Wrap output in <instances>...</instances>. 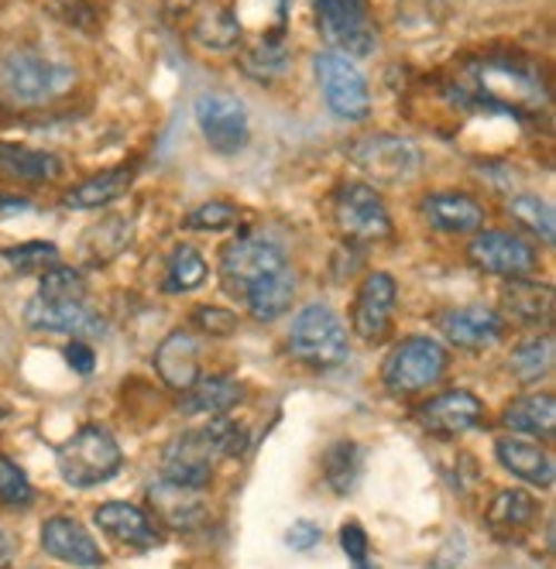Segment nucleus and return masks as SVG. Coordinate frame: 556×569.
Returning a JSON list of instances; mask_svg holds the SVG:
<instances>
[{
	"label": "nucleus",
	"mask_w": 556,
	"mask_h": 569,
	"mask_svg": "<svg viewBox=\"0 0 556 569\" xmlns=\"http://www.w3.org/2000/svg\"><path fill=\"white\" fill-rule=\"evenodd\" d=\"M76 87V69L38 49H11L0 56V97L14 107H49Z\"/></svg>",
	"instance_id": "nucleus-1"
},
{
	"label": "nucleus",
	"mask_w": 556,
	"mask_h": 569,
	"mask_svg": "<svg viewBox=\"0 0 556 569\" xmlns=\"http://www.w3.org/2000/svg\"><path fill=\"white\" fill-rule=\"evenodd\" d=\"M289 353L302 363V368H312V371L340 368V363L347 360V353H350L347 327L330 306L312 302L292 319Z\"/></svg>",
	"instance_id": "nucleus-2"
},
{
	"label": "nucleus",
	"mask_w": 556,
	"mask_h": 569,
	"mask_svg": "<svg viewBox=\"0 0 556 569\" xmlns=\"http://www.w3.org/2000/svg\"><path fill=\"white\" fill-rule=\"evenodd\" d=\"M56 463L66 483L97 487V483H107L125 467V453L103 426H83L59 446Z\"/></svg>",
	"instance_id": "nucleus-3"
},
{
	"label": "nucleus",
	"mask_w": 556,
	"mask_h": 569,
	"mask_svg": "<svg viewBox=\"0 0 556 569\" xmlns=\"http://www.w3.org/2000/svg\"><path fill=\"white\" fill-rule=\"evenodd\" d=\"M347 158L365 176H371L375 182H385V186L409 182L423 169V154H419L416 141H409L403 134H385V131L354 138L347 144Z\"/></svg>",
	"instance_id": "nucleus-4"
},
{
	"label": "nucleus",
	"mask_w": 556,
	"mask_h": 569,
	"mask_svg": "<svg viewBox=\"0 0 556 569\" xmlns=\"http://www.w3.org/2000/svg\"><path fill=\"white\" fill-rule=\"evenodd\" d=\"M447 350L440 340L409 337L385 360V388L391 395H419L447 375Z\"/></svg>",
	"instance_id": "nucleus-5"
},
{
	"label": "nucleus",
	"mask_w": 556,
	"mask_h": 569,
	"mask_svg": "<svg viewBox=\"0 0 556 569\" xmlns=\"http://www.w3.org/2000/svg\"><path fill=\"white\" fill-rule=\"evenodd\" d=\"M316 28H320L330 52L347 59L371 56L378 46L375 24L368 18V0H312Z\"/></svg>",
	"instance_id": "nucleus-6"
},
{
	"label": "nucleus",
	"mask_w": 556,
	"mask_h": 569,
	"mask_svg": "<svg viewBox=\"0 0 556 569\" xmlns=\"http://www.w3.org/2000/svg\"><path fill=\"white\" fill-rule=\"evenodd\" d=\"M286 268V251L265 233H241L220 251V281L230 296H248L255 281Z\"/></svg>",
	"instance_id": "nucleus-7"
},
{
	"label": "nucleus",
	"mask_w": 556,
	"mask_h": 569,
	"mask_svg": "<svg viewBox=\"0 0 556 569\" xmlns=\"http://www.w3.org/2000/svg\"><path fill=\"white\" fill-rule=\"evenodd\" d=\"M312 69H316V79H320V93H324L327 107L340 120H368V113H371L368 79L354 66V59L327 49L312 59Z\"/></svg>",
	"instance_id": "nucleus-8"
},
{
	"label": "nucleus",
	"mask_w": 556,
	"mask_h": 569,
	"mask_svg": "<svg viewBox=\"0 0 556 569\" xmlns=\"http://www.w3.org/2000/svg\"><path fill=\"white\" fill-rule=\"evenodd\" d=\"M334 223L350 243H375L391 237V217L368 182H347L334 196Z\"/></svg>",
	"instance_id": "nucleus-9"
},
{
	"label": "nucleus",
	"mask_w": 556,
	"mask_h": 569,
	"mask_svg": "<svg viewBox=\"0 0 556 569\" xmlns=\"http://www.w3.org/2000/svg\"><path fill=\"white\" fill-rule=\"evenodd\" d=\"M192 117L196 128H200L203 141L217 151V154H237L245 151L248 138H251V120H248V107L220 90L200 93L192 103Z\"/></svg>",
	"instance_id": "nucleus-10"
},
{
	"label": "nucleus",
	"mask_w": 556,
	"mask_h": 569,
	"mask_svg": "<svg viewBox=\"0 0 556 569\" xmlns=\"http://www.w3.org/2000/svg\"><path fill=\"white\" fill-rule=\"evenodd\" d=\"M217 460H220V453L214 450L210 436L203 429H189V432L176 436L172 442H166L162 480L189 487V491H203V487H210Z\"/></svg>",
	"instance_id": "nucleus-11"
},
{
	"label": "nucleus",
	"mask_w": 556,
	"mask_h": 569,
	"mask_svg": "<svg viewBox=\"0 0 556 569\" xmlns=\"http://www.w3.org/2000/svg\"><path fill=\"white\" fill-rule=\"evenodd\" d=\"M467 258L481 271L502 278H526L539 264L533 243L512 230H481L467 243Z\"/></svg>",
	"instance_id": "nucleus-12"
},
{
	"label": "nucleus",
	"mask_w": 556,
	"mask_h": 569,
	"mask_svg": "<svg viewBox=\"0 0 556 569\" xmlns=\"http://www.w3.org/2000/svg\"><path fill=\"white\" fill-rule=\"evenodd\" d=\"M24 322L42 333H66L76 340H90L103 333V319L87 306V299H46L34 296L24 306Z\"/></svg>",
	"instance_id": "nucleus-13"
},
{
	"label": "nucleus",
	"mask_w": 556,
	"mask_h": 569,
	"mask_svg": "<svg viewBox=\"0 0 556 569\" xmlns=\"http://www.w3.org/2000/svg\"><path fill=\"white\" fill-rule=\"evenodd\" d=\"M395 299H399V289H395V278L388 271H371L365 278L361 292L354 299V312H350L357 340H365V343L385 340V333L391 327Z\"/></svg>",
	"instance_id": "nucleus-14"
},
{
	"label": "nucleus",
	"mask_w": 556,
	"mask_h": 569,
	"mask_svg": "<svg viewBox=\"0 0 556 569\" xmlns=\"http://www.w3.org/2000/svg\"><path fill=\"white\" fill-rule=\"evenodd\" d=\"M416 419L433 436H460V432H470L481 426L485 405L470 391H444V395L429 398L416 412Z\"/></svg>",
	"instance_id": "nucleus-15"
},
{
	"label": "nucleus",
	"mask_w": 556,
	"mask_h": 569,
	"mask_svg": "<svg viewBox=\"0 0 556 569\" xmlns=\"http://www.w3.org/2000/svg\"><path fill=\"white\" fill-rule=\"evenodd\" d=\"M42 549L52 559L79 566V569H97L107 559L87 528L79 525L76 518H66V515H52V518L42 521Z\"/></svg>",
	"instance_id": "nucleus-16"
},
{
	"label": "nucleus",
	"mask_w": 556,
	"mask_h": 569,
	"mask_svg": "<svg viewBox=\"0 0 556 569\" xmlns=\"http://www.w3.org/2000/svg\"><path fill=\"white\" fill-rule=\"evenodd\" d=\"M505 322L485 306H460L440 316V333L460 350H488L502 340Z\"/></svg>",
	"instance_id": "nucleus-17"
},
{
	"label": "nucleus",
	"mask_w": 556,
	"mask_h": 569,
	"mask_svg": "<svg viewBox=\"0 0 556 569\" xmlns=\"http://www.w3.org/2000/svg\"><path fill=\"white\" fill-rule=\"evenodd\" d=\"M93 521L100 532H107L113 542L121 546H131V549H151L162 542L158 536V525L138 508V505H128V501H107L93 511Z\"/></svg>",
	"instance_id": "nucleus-18"
},
{
	"label": "nucleus",
	"mask_w": 556,
	"mask_h": 569,
	"mask_svg": "<svg viewBox=\"0 0 556 569\" xmlns=\"http://www.w3.org/2000/svg\"><path fill=\"white\" fill-rule=\"evenodd\" d=\"M419 213L440 233H474L485 227V207L464 192H429L423 196Z\"/></svg>",
	"instance_id": "nucleus-19"
},
{
	"label": "nucleus",
	"mask_w": 556,
	"mask_h": 569,
	"mask_svg": "<svg viewBox=\"0 0 556 569\" xmlns=\"http://www.w3.org/2000/svg\"><path fill=\"white\" fill-rule=\"evenodd\" d=\"M155 371L172 391H186L200 381V340L186 330L169 333L155 350Z\"/></svg>",
	"instance_id": "nucleus-20"
},
{
	"label": "nucleus",
	"mask_w": 556,
	"mask_h": 569,
	"mask_svg": "<svg viewBox=\"0 0 556 569\" xmlns=\"http://www.w3.org/2000/svg\"><path fill=\"white\" fill-rule=\"evenodd\" d=\"M495 457L498 463L526 483H536V487H549L553 483V460L549 453L536 439H526V436H502L495 442Z\"/></svg>",
	"instance_id": "nucleus-21"
},
{
	"label": "nucleus",
	"mask_w": 556,
	"mask_h": 569,
	"mask_svg": "<svg viewBox=\"0 0 556 569\" xmlns=\"http://www.w3.org/2000/svg\"><path fill=\"white\" fill-rule=\"evenodd\" d=\"M148 498H151V508L158 511L169 528L176 532H186V528H196L207 521V505L200 498V491H189V487H179V483H169L158 477L151 487H148Z\"/></svg>",
	"instance_id": "nucleus-22"
},
{
	"label": "nucleus",
	"mask_w": 556,
	"mask_h": 569,
	"mask_svg": "<svg viewBox=\"0 0 556 569\" xmlns=\"http://www.w3.org/2000/svg\"><path fill=\"white\" fill-rule=\"evenodd\" d=\"M502 309L519 327H546L553 319V289L526 278H508L502 292Z\"/></svg>",
	"instance_id": "nucleus-23"
},
{
	"label": "nucleus",
	"mask_w": 556,
	"mask_h": 569,
	"mask_svg": "<svg viewBox=\"0 0 556 569\" xmlns=\"http://www.w3.org/2000/svg\"><path fill=\"white\" fill-rule=\"evenodd\" d=\"M0 176L14 182H56L62 176V158L42 148L0 141Z\"/></svg>",
	"instance_id": "nucleus-24"
},
{
	"label": "nucleus",
	"mask_w": 556,
	"mask_h": 569,
	"mask_svg": "<svg viewBox=\"0 0 556 569\" xmlns=\"http://www.w3.org/2000/svg\"><path fill=\"white\" fill-rule=\"evenodd\" d=\"M502 422L512 436L526 439H546L556 429V401L553 395H526L515 398L508 409L502 412Z\"/></svg>",
	"instance_id": "nucleus-25"
},
{
	"label": "nucleus",
	"mask_w": 556,
	"mask_h": 569,
	"mask_svg": "<svg viewBox=\"0 0 556 569\" xmlns=\"http://www.w3.org/2000/svg\"><path fill=\"white\" fill-rule=\"evenodd\" d=\"M292 299H296V271L289 264L278 268L275 274H268L261 281H255L245 296V302L258 322H275L278 316L292 309Z\"/></svg>",
	"instance_id": "nucleus-26"
},
{
	"label": "nucleus",
	"mask_w": 556,
	"mask_h": 569,
	"mask_svg": "<svg viewBox=\"0 0 556 569\" xmlns=\"http://www.w3.org/2000/svg\"><path fill=\"white\" fill-rule=\"evenodd\" d=\"M241 381H234V378H200L192 388H186L182 391V398H179V409L186 412V416H207V419H214V416H224V412H230L237 401H241Z\"/></svg>",
	"instance_id": "nucleus-27"
},
{
	"label": "nucleus",
	"mask_w": 556,
	"mask_h": 569,
	"mask_svg": "<svg viewBox=\"0 0 556 569\" xmlns=\"http://www.w3.org/2000/svg\"><path fill=\"white\" fill-rule=\"evenodd\" d=\"M131 169H103L90 179H83L79 186H72L66 196H62V207L66 210H100L107 202L121 199L131 186Z\"/></svg>",
	"instance_id": "nucleus-28"
},
{
	"label": "nucleus",
	"mask_w": 556,
	"mask_h": 569,
	"mask_svg": "<svg viewBox=\"0 0 556 569\" xmlns=\"http://www.w3.org/2000/svg\"><path fill=\"white\" fill-rule=\"evenodd\" d=\"M189 34H192L196 46L214 49V52H227V49H234L237 42H241V21H237L234 11L210 4V8H203L200 14L192 18Z\"/></svg>",
	"instance_id": "nucleus-29"
},
{
	"label": "nucleus",
	"mask_w": 556,
	"mask_h": 569,
	"mask_svg": "<svg viewBox=\"0 0 556 569\" xmlns=\"http://www.w3.org/2000/svg\"><path fill=\"white\" fill-rule=\"evenodd\" d=\"M241 69L255 83H275L278 76L289 72V49L282 34H258V42L241 52Z\"/></svg>",
	"instance_id": "nucleus-30"
},
{
	"label": "nucleus",
	"mask_w": 556,
	"mask_h": 569,
	"mask_svg": "<svg viewBox=\"0 0 556 569\" xmlns=\"http://www.w3.org/2000/svg\"><path fill=\"white\" fill-rule=\"evenodd\" d=\"M539 505L529 491H519V487H508V491H498L488 505V525L495 528L498 536H508V532H519L526 528L533 518H536Z\"/></svg>",
	"instance_id": "nucleus-31"
},
{
	"label": "nucleus",
	"mask_w": 556,
	"mask_h": 569,
	"mask_svg": "<svg viewBox=\"0 0 556 569\" xmlns=\"http://www.w3.org/2000/svg\"><path fill=\"white\" fill-rule=\"evenodd\" d=\"M553 337L543 333V337H529L523 340L519 347L512 350L508 357V371L515 381H523V385H539L549 371H553Z\"/></svg>",
	"instance_id": "nucleus-32"
},
{
	"label": "nucleus",
	"mask_w": 556,
	"mask_h": 569,
	"mask_svg": "<svg viewBox=\"0 0 556 569\" xmlns=\"http://www.w3.org/2000/svg\"><path fill=\"white\" fill-rule=\"evenodd\" d=\"M361 446L354 439H337L330 450L324 453V477L330 483V491L347 498L354 487H357V477H361Z\"/></svg>",
	"instance_id": "nucleus-33"
},
{
	"label": "nucleus",
	"mask_w": 556,
	"mask_h": 569,
	"mask_svg": "<svg viewBox=\"0 0 556 569\" xmlns=\"http://www.w3.org/2000/svg\"><path fill=\"white\" fill-rule=\"evenodd\" d=\"M207 281V261L203 254L189 248V243H179L169 258V268H166V278H162V292L166 296H182V292H192L200 289Z\"/></svg>",
	"instance_id": "nucleus-34"
},
{
	"label": "nucleus",
	"mask_w": 556,
	"mask_h": 569,
	"mask_svg": "<svg viewBox=\"0 0 556 569\" xmlns=\"http://www.w3.org/2000/svg\"><path fill=\"white\" fill-rule=\"evenodd\" d=\"M508 213L519 220L526 230H533L536 237L543 240H553L556 237V217H553V207L539 196H512L508 199Z\"/></svg>",
	"instance_id": "nucleus-35"
},
{
	"label": "nucleus",
	"mask_w": 556,
	"mask_h": 569,
	"mask_svg": "<svg viewBox=\"0 0 556 569\" xmlns=\"http://www.w3.org/2000/svg\"><path fill=\"white\" fill-rule=\"evenodd\" d=\"M237 220H241V210L237 207H230V202H224V199H207L196 210L186 213L182 227L196 230V233H220V230L237 227Z\"/></svg>",
	"instance_id": "nucleus-36"
},
{
	"label": "nucleus",
	"mask_w": 556,
	"mask_h": 569,
	"mask_svg": "<svg viewBox=\"0 0 556 569\" xmlns=\"http://www.w3.org/2000/svg\"><path fill=\"white\" fill-rule=\"evenodd\" d=\"M131 240V223L125 217H107L100 227L90 230L87 248L93 251L97 261H110L113 254H121V248Z\"/></svg>",
	"instance_id": "nucleus-37"
},
{
	"label": "nucleus",
	"mask_w": 556,
	"mask_h": 569,
	"mask_svg": "<svg viewBox=\"0 0 556 569\" xmlns=\"http://www.w3.org/2000/svg\"><path fill=\"white\" fill-rule=\"evenodd\" d=\"M0 258L18 271H46V268L59 264V248L46 240H28V243H18V248L0 251Z\"/></svg>",
	"instance_id": "nucleus-38"
},
{
	"label": "nucleus",
	"mask_w": 556,
	"mask_h": 569,
	"mask_svg": "<svg viewBox=\"0 0 556 569\" xmlns=\"http://www.w3.org/2000/svg\"><path fill=\"white\" fill-rule=\"evenodd\" d=\"M38 296H46V299H87L83 274L66 268V264H52L42 271V289H38Z\"/></svg>",
	"instance_id": "nucleus-39"
},
{
	"label": "nucleus",
	"mask_w": 556,
	"mask_h": 569,
	"mask_svg": "<svg viewBox=\"0 0 556 569\" xmlns=\"http://www.w3.org/2000/svg\"><path fill=\"white\" fill-rule=\"evenodd\" d=\"M31 501H34V491H31V480L24 477V470L14 460L0 457V505L28 508Z\"/></svg>",
	"instance_id": "nucleus-40"
},
{
	"label": "nucleus",
	"mask_w": 556,
	"mask_h": 569,
	"mask_svg": "<svg viewBox=\"0 0 556 569\" xmlns=\"http://www.w3.org/2000/svg\"><path fill=\"white\" fill-rule=\"evenodd\" d=\"M203 432L210 436L214 450H217L220 457H241V453L248 450V432H245V426H237L234 419L214 416V422H207Z\"/></svg>",
	"instance_id": "nucleus-41"
},
{
	"label": "nucleus",
	"mask_w": 556,
	"mask_h": 569,
	"mask_svg": "<svg viewBox=\"0 0 556 569\" xmlns=\"http://www.w3.org/2000/svg\"><path fill=\"white\" fill-rule=\"evenodd\" d=\"M52 14H59L66 24H72L79 31H97V24H100L93 0H52Z\"/></svg>",
	"instance_id": "nucleus-42"
},
{
	"label": "nucleus",
	"mask_w": 556,
	"mask_h": 569,
	"mask_svg": "<svg viewBox=\"0 0 556 569\" xmlns=\"http://www.w3.org/2000/svg\"><path fill=\"white\" fill-rule=\"evenodd\" d=\"M192 322H196V330L207 333V337H230V333H237V316L220 309V306L192 309Z\"/></svg>",
	"instance_id": "nucleus-43"
},
{
	"label": "nucleus",
	"mask_w": 556,
	"mask_h": 569,
	"mask_svg": "<svg viewBox=\"0 0 556 569\" xmlns=\"http://www.w3.org/2000/svg\"><path fill=\"white\" fill-rule=\"evenodd\" d=\"M340 549L354 562H365L368 559V532L361 528V521H344L340 525Z\"/></svg>",
	"instance_id": "nucleus-44"
},
{
	"label": "nucleus",
	"mask_w": 556,
	"mask_h": 569,
	"mask_svg": "<svg viewBox=\"0 0 556 569\" xmlns=\"http://www.w3.org/2000/svg\"><path fill=\"white\" fill-rule=\"evenodd\" d=\"M286 542H289L292 549L306 552V549H312V546H320V542H324V528L316 525V521H306V518H302V521H292Z\"/></svg>",
	"instance_id": "nucleus-45"
},
{
	"label": "nucleus",
	"mask_w": 556,
	"mask_h": 569,
	"mask_svg": "<svg viewBox=\"0 0 556 569\" xmlns=\"http://www.w3.org/2000/svg\"><path fill=\"white\" fill-rule=\"evenodd\" d=\"M66 360H69V368L76 371V375H93V363H97V357H93V347L90 343H83V340H72L69 347H66Z\"/></svg>",
	"instance_id": "nucleus-46"
},
{
	"label": "nucleus",
	"mask_w": 556,
	"mask_h": 569,
	"mask_svg": "<svg viewBox=\"0 0 556 569\" xmlns=\"http://www.w3.org/2000/svg\"><path fill=\"white\" fill-rule=\"evenodd\" d=\"M31 210V202L24 196H8V192H0V223L4 220H14V217H24Z\"/></svg>",
	"instance_id": "nucleus-47"
},
{
	"label": "nucleus",
	"mask_w": 556,
	"mask_h": 569,
	"mask_svg": "<svg viewBox=\"0 0 556 569\" xmlns=\"http://www.w3.org/2000/svg\"><path fill=\"white\" fill-rule=\"evenodd\" d=\"M14 556H18L14 536L8 532V528H0V569H8V566L14 562Z\"/></svg>",
	"instance_id": "nucleus-48"
},
{
	"label": "nucleus",
	"mask_w": 556,
	"mask_h": 569,
	"mask_svg": "<svg viewBox=\"0 0 556 569\" xmlns=\"http://www.w3.org/2000/svg\"><path fill=\"white\" fill-rule=\"evenodd\" d=\"M357 569H375V566H368V562H357Z\"/></svg>",
	"instance_id": "nucleus-49"
}]
</instances>
